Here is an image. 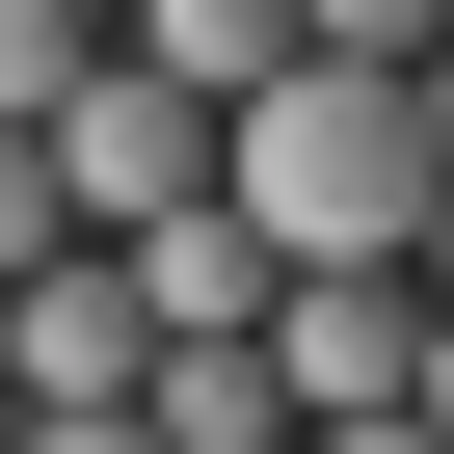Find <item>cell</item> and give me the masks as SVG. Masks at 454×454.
<instances>
[{"label": "cell", "instance_id": "6da1fadb", "mask_svg": "<svg viewBox=\"0 0 454 454\" xmlns=\"http://www.w3.org/2000/svg\"><path fill=\"white\" fill-rule=\"evenodd\" d=\"M241 214L294 268H427V214H454V160H427V81H374V54H294L268 107H241Z\"/></svg>", "mask_w": 454, "mask_h": 454}, {"label": "cell", "instance_id": "7a4b0ae2", "mask_svg": "<svg viewBox=\"0 0 454 454\" xmlns=\"http://www.w3.org/2000/svg\"><path fill=\"white\" fill-rule=\"evenodd\" d=\"M54 187H81V241H160V214H214V187H241V107H214V81H160V54H107V81L54 107Z\"/></svg>", "mask_w": 454, "mask_h": 454}, {"label": "cell", "instance_id": "3957f363", "mask_svg": "<svg viewBox=\"0 0 454 454\" xmlns=\"http://www.w3.org/2000/svg\"><path fill=\"white\" fill-rule=\"evenodd\" d=\"M268 374H294V427L427 401V268H294V294H268Z\"/></svg>", "mask_w": 454, "mask_h": 454}, {"label": "cell", "instance_id": "277c9868", "mask_svg": "<svg viewBox=\"0 0 454 454\" xmlns=\"http://www.w3.org/2000/svg\"><path fill=\"white\" fill-rule=\"evenodd\" d=\"M27 401H160V294H134V241H54V268H27Z\"/></svg>", "mask_w": 454, "mask_h": 454}, {"label": "cell", "instance_id": "5b68a950", "mask_svg": "<svg viewBox=\"0 0 454 454\" xmlns=\"http://www.w3.org/2000/svg\"><path fill=\"white\" fill-rule=\"evenodd\" d=\"M134 294H160V348H268V294H294V241H268L241 187H214V214H160V241H134Z\"/></svg>", "mask_w": 454, "mask_h": 454}, {"label": "cell", "instance_id": "8992f818", "mask_svg": "<svg viewBox=\"0 0 454 454\" xmlns=\"http://www.w3.org/2000/svg\"><path fill=\"white\" fill-rule=\"evenodd\" d=\"M134 54H160V81H214V107H268L321 27H294V0H134Z\"/></svg>", "mask_w": 454, "mask_h": 454}, {"label": "cell", "instance_id": "52a82bcc", "mask_svg": "<svg viewBox=\"0 0 454 454\" xmlns=\"http://www.w3.org/2000/svg\"><path fill=\"white\" fill-rule=\"evenodd\" d=\"M160 454H294V374L268 348H160Z\"/></svg>", "mask_w": 454, "mask_h": 454}, {"label": "cell", "instance_id": "ba28073f", "mask_svg": "<svg viewBox=\"0 0 454 454\" xmlns=\"http://www.w3.org/2000/svg\"><path fill=\"white\" fill-rule=\"evenodd\" d=\"M107 54H134V27H107V0H0V134H54V107L107 81Z\"/></svg>", "mask_w": 454, "mask_h": 454}, {"label": "cell", "instance_id": "9c48e42d", "mask_svg": "<svg viewBox=\"0 0 454 454\" xmlns=\"http://www.w3.org/2000/svg\"><path fill=\"white\" fill-rule=\"evenodd\" d=\"M54 241H81V187H54V134H0V294H27Z\"/></svg>", "mask_w": 454, "mask_h": 454}, {"label": "cell", "instance_id": "30bf717a", "mask_svg": "<svg viewBox=\"0 0 454 454\" xmlns=\"http://www.w3.org/2000/svg\"><path fill=\"white\" fill-rule=\"evenodd\" d=\"M294 27H321V54H374V81H427V54H454V0H294Z\"/></svg>", "mask_w": 454, "mask_h": 454}, {"label": "cell", "instance_id": "8fae6325", "mask_svg": "<svg viewBox=\"0 0 454 454\" xmlns=\"http://www.w3.org/2000/svg\"><path fill=\"white\" fill-rule=\"evenodd\" d=\"M27 454H160V401H27Z\"/></svg>", "mask_w": 454, "mask_h": 454}, {"label": "cell", "instance_id": "7c38bea8", "mask_svg": "<svg viewBox=\"0 0 454 454\" xmlns=\"http://www.w3.org/2000/svg\"><path fill=\"white\" fill-rule=\"evenodd\" d=\"M294 454H454V427H427V401H374V427H294Z\"/></svg>", "mask_w": 454, "mask_h": 454}, {"label": "cell", "instance_id": "4fadbf2b", "mask_svg": "<svg viewBox=\"0 0 454 454\" xmlns=\"http://www.w3.org/2000/svg\"><path fill=\"white\" fill-rule=\"evenodd\" d=\"M427 427H454V294H427Z\"/></svg>", "mask_w": 454, "mask_h": 454}, {"label": "cell", "instance_id": "5bb4252c", "mask_svg": "<svg viewBox=\"0 0 454 454\" xmlns=\"http://www.w3.org/2000/svg\"><path fill=\"white\" fill-rule=\"evenodd\" d=\"M0 401H27V294H0Z\"/></svg>", "mask_w": 454, "mask_h": 454}, {"label": "cell", "instance_id": "9a60e30c", "mask_svg": "<svg viewBox=\"0 0 454 454\" xmlns=\"http://www.w3.org/2000/svg\"><path fill=\"white\" fill-rule=\"evenodd\" d=\"M427 160H454V54H427Z\"/></svg>", "mask_w": 454, "mask_h": 454}, {"label": "cell", "instance_id": "2e32d148", "mask_svg": "<svg viewBox=\"0 0 454 454\" xmlns=\"http://www.w3.org/2000/svg\"><path fill=\"white\" fill-rule=\"evenodd\" d=\"M427 294H454V214H427Z\"/></svg>", "mask_w": 454, "mask_h": 454}, {"label": "cell", "instance_id": "e0dca14e", "mask_svg": "<svg viewBox=\"0 0 454 454\" xmlns=\"http://www.w3.org/2000/svg\"><path fill=\"white\" fill-rule=\"evenodd\" d=\"M107 27H134V0H107Z\"/></svg>", "mask_w": 454, "mask_h": 454}]
</instances>
